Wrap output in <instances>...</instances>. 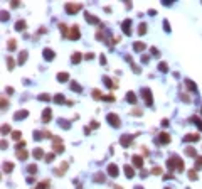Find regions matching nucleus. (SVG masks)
Returning a JSON list of instances; mask_svg holds the SVG:
<instances>
[{"instance_id":"obj_1","label":"nucleus","mask_w":202,"mask_h":189,"mask_svg":"<svg viewBox=\"0 0 202 189\" xmlns=\"http://www.w3.org/2000/svg\"><path fill=\"white\" fill-rule=\"evenodd\" d=\"M167 167L170 169V171L182 172V171H184V161H182L179 155H170L167 159Z\"/></svg>"},{"instance_id":"obj_2","label":"nucleus","mask_w":202,"mask_h":189,"mask_svg":"<svg viewBox=\"0 0 202 189\" xmlns=\"http://www.w3.org/2000/svg\"><path fill=\"white\" fill-rule=\"evenodd\" d=\"M52 150L56 154H62L64 152V144H62V140H61L59 137H54L52 139Z\"/></svg>"},{"instance_id":"obj_3","label":"nucleus","mask_w":202,"mask_h":189,"mask_svg":"<svg viewBox=\"0 0 202 189\" xmlns=\"http://www.w3.org/2000/svg\"><path fill=\"white\" fill-rule=\"evenodd\" d=\"M140 95L143 96V100H145V103H147L148 107L153 105V100H152V90H150V88H141Z\"/></svg>"},{"instance_id":"obj_4","label":"nucleus","mask_w":202,"mask_h":189,"mask_svg":"<svg viewBox=\"0 0 202 189\" xmlns=\"http://www.w3.org/2000/svg\"><path fill=\"white\" fill-rule=\"evenodd\" d=\"M79 36H81V32H79V27L78 26H73L67 31V39H71V41H78Z\"/></svg>"},{"instance_id":"obj_5","label":"nucleus","mask_w":202,"mask_h":189,"mask_svg":"<svg viewBox=\"0 0 202 189\" xmlns=\"http://www.w3.org/2000/svg\"><path fill=\"white\" fill-rule=\"evenodd\" d=\"M106 120L109 122V125H111V127H114V128H118L121 125L120 117H118V115H114V113H108L106 115Z\"/></svg>"},{"instance_id":"obj_6","label":"nucleus","mask_w":202,"mask_h":189,"mask_svg":"<svg viewBox=\"0 0 202 189\" xmlns=\"http://www.w3.org/2000/svg\"><path fill=\"white\" fill-rule=\"evenodd\" d=\"M64 10L73 15V14H76L78 10H81V4H66V5H64Z\"/></svg>"},{"instance_id":"obj_7","label":"nucleus","mask_w":202,"mask_h":189,"mask_svg":"<svg viewBox=\"0 0 202 189\" xmlns=\"http://www.w3.org/2000/svg\"><path fill=\"white\" fill-rule=\"evenodd\" d=\"M131 142H133V137H131V135H121L120 137V144L123 147H128Z\"/></svg>"},{"instance_id":"obj_8","label":"nucleus","mask_w":202,"mask_h":189,"mask_svg":"<svg viewBox=\"0 0 202 189\" xmlns=\"http://www.w3.org/2000/svg\"><path fill=\"white\" fill-rule=\"evenodd\" d=\"M130 27H131V20H130V19H128V20H123V24H121L123 34H128V36H130V34H131V29H130Z\"/></svg>"},{"instance_id":"obj_9","label":"nucleus","mask_w":202,"mask_h":189,"mask_svg":"<svg viewBox=\"0 0 202 189\" xmlns=\"http://www.w3.org/2000/svg\"><path fill=\"white\" fill-rule=\"evenodd\" d=\"M131 164L135 167H143V157L141 155H133L131 157Z\"/></svg>"},{"instance_id":"obj_10","label":"nucleus","mask_w":202,"mask_h":189,"mask_svg":"<svg viewBox=\"0 0 202 189\" xmlns=\"http://www.w3.org/2000/svg\"><path fill=\"white\" fill-rule=\"evenodd\" d=\"M84 19H86V22L88 24H100V19L98 17H94L93 14H84Z\"/></svg>"},{"instance_id":"obj_11","label":"nucleus","mask_w":202,"mask_h":189,"mask_svg":"<svg viewBox=\"0 0 202 189\" xmlns=\"http://www.w3.org/2000/svg\"><path fill=\"white\" fill-rule=\"evenodd\" d=\"M168 142H170V135L165 134V132H162V134L158 135V144L165 145V144H168Z\"/></svg>"},{"instance_id":"obj_12","label":"nucleus","mask_w":202,"mask_h":189,"mask_svg":"<svg viewBox=\"0 0 202 189\" xmlns=\"http://www.w3.org/2000/svg\"><path fill=\"white\" fill-rule=\"evenodd\" d=\"M199 139H201V137H199V134H187L184 139H182V140H184V142H197Z\"/></svg>"},{"instance_id":"obj_13","label":"nucleus","mask_w":202,"mask_h":189,"mask_svg":"<svg viewBox=\"0 0 202 189\" xmlns=\"http://www.w3.org/2000/svg\"><path fill=\"white\" fill-rule=\"evenodd\" d=\"M118 172H120V171H118V167H116V164H109V166H108V174L111 176V177H116Z\"/></svg>"},{"instance_id":"obj_14","label":"nucleus","mask_w":202,"mask_h":189,"mask_svg":"<svg viewBox=\"0 0 202 189\" xmlns=\"http://www.w3.org/2000/svg\"><path fill=\"white\" fill-rule=\"evenodd\" d=\"M66 171H67V162H62V166H61V167L54 169V174H56V176H62Z\"/></svg>"},{"instance_id":"obj_15","label":"nucleus","mask_w":202,"mask_h":189,"mask_svg":"<svg viewBox=\"0 0 202 189\" xmlns=\"http://www.w3.org/2000/svg\"><path fill=\"white\" fill-rule=\"evenodd\" d=\"M51 118H52V112H51L49 108H46V110L42 112V122H44V123H47Z\"/></svg>"},{"instance_id":"obj_16","label":"nucleus","mask_w":202,"mask_h":189,"mask_svg":"<svg viewBox=\"0 0 202 189\" xmlns=\"http://www.w3.org/2000/svg\"><path fill=\"white\" fill-rule=\"evenodd\" d=\"M17 152H15V155H17V159H20V161H25L27 159V150H24V148H15Z\"/></svg>"},{"instance_id":"obj_17","label":"nucleus","mask_w":202,"mask_h":189,"mask_svg":"<svg viewBox=\"0 0 202 189\" xmlns=\"http://www.w3.org/2000/svg\"><path fill=\"white\" fill-rule=\"evenodd\" d=\"M29 112L27 110H22V112H17V113H13V120H22V118H25Z\"/></svg>"},{"instance_id":"obj_18","label":"nucleus","mask_w":202,"mask_h":189,"mask_svg":"<svg viewBox=\"0 0 202 189\" xmlns=\"http://www.w3.org/2000/svg\"><path fill=\"white\" fill-rule=\"evenodd\" d=\"M44 59H47V61H52L54 59V51L52 49H44Z\"/></svg>"},{"instance_id":"obj_19","label":"nucleus","mask_w":202,"mask_h":189,"mask_svg":"<svg viewBox=\"0 0 202 189\" xmlns=\"http://www.w3.org/2000/svg\"><path fill=\"white\" fill-rule=\"evenodd\" d=\"M123 171H125V176H126L128 179H131V177H133L135 176V171H133V167H130V166H125V169H123Z\"/></svg>"},{"instance_id":"obj_20","label":"nucleus","mask_w":202,"mask_h":189,"mask_svg":"<svg viewBox=\"0 0 202 189\" xmlns=\"http://www.w3.org/2000/svg\"><path fill=\"white\" fill-rule=\"evenodd\" d=\"M15 31H19V32L25 31V20H17V24H15Z\"/></svg>"},{"instance_id":"obj_21","label":"nucleus","mask_w":202,"mask_h":189,"mask_svg":"<svg viewBox=\"0 0 202 189\" xmlns=\"http://www.w3.org/2000/svg\"><path fill=\"white\" fill-rule=\"evenodd\" d=\"M105 181H106V177H105L103 172H96L94 174V182H105Z\"/></svg>"},{"instance_id":"obj_22","label":"nucleus","mask_w":202,"mask_h":189,"mask_svg":"<svg viewBox=\"0 0 202 189\" xmlns=\"http://www.w3.org/2000/svg\"><path fill=\"white\" fill-rule=\"evenodd\" d=\"M103 81H105V85H106L108 88H116V86H118V85H116V83H113V80H109L108 76H105V78H103Z\"/></svg>"},{"instance_id":"obj_23","label":"nucleus","mask_w":202,"mask_h":189,"mask_svg":"<svg viewBox=\"0 0 202 189\" xmlns=\"http://www.w3.org/2000/svg\"><path fill=\"white\" fill-rule=\"evenodd\" d=\"M145 47H147V46H145L143 42H135V44H133V49L136 51V53H141V51H143Z\"/></svg>"},{"instance_id":"obj_24","label":"nucleus","mask_w":202,"mask_h":189,"mask_svg":"<svg viewBox=\"0 0 202 189\" xmlns=\"http://www.w3.org/2000/svg\"><path fill=\"white\" fill-rule=\"evenodd\" d=\"M184 83H185V86H187L189 90H190V91H197V86H195V85H194V81H190V80H185V81H184Z\"/></svg>"},{"instance_id":"obj_25","label":"nucleus","mask_w":202,"mask_h":189,"mask_svg":"<svg viewBox=\"0 0 202 189\" xmlns=\"http://www.w3.org/2000/svg\"><path fill=\"white\" fill-rule=\"evenodd\" d=\"M25 59H27V51H22V53L19 54V59H17V63H19V64H24V63H25Z\"/></svg>"},{"instance_id":"obj_26","label":"nucleus","mask_w":202,"mask_h":189,"mask_svg":"<svg viewBox=\"0 0 202 189\" xmlns=\"http://www.w3.org/2000/svg\"><path fill=\"white\" fill-rule=\"evenodd\" d=\"M185 155H189V157H197V155H195V148L190 147V145L185 147Z\"/></svg>"},{"instance_id":"obj_27","label":"nucleus","mask_w":202,"mask_h":189,"mask_svg":"<svg viewBox=\"0 0 202 189\" xmlns=\"http://www.w3.org/2000/svg\"><path fill=\"white\" fill-rule=\"evenodd\" d=\"M34 157H35V159H40V157H44V150H42L40 147L34 148Z\"/></svg>"},{"instance_id":"obj_28","label":"nucleus","mask_w":202,"mask_h":189,"mask_svg":"<svg viewBox=\"0 0 202 189\" xmlns=\"http://www.w3.org/2000/svg\"><path fill=\"white\" fill-rule=\"evenodd\" d=\"M126 101H130V103H136V96H135L133 91H128L126 93Z\"/></svg>"},{"instance_id":"obj_29","label":"nucleus","mask_w":202,"mask_h":189,"mask_svg":"<svg viewBox=\"0 0 202 189\" xmlns=\"http://www.w3.org/2000/svg\"><path fill=\"white\" fill-rule=\"evenodd\" d=\"M91 95H93L94 100H103V96H105V95H101L100 90H93V91H91Z\"/></svg>"},{"instance_id":"obj_30","label":"nucleus","mask_w":202,"mask_h":189,"mask_svg":"<svg viewBox=\"0 0 202 189\" xmlns=\"http://www.w3.org/2000/svg\"><path fill=\"white\" fill-rule=\"evenodd\" d=\"M57 123H59V127L66 128V130H67L69 127H71V125H69V122H67V120H64V118H59V120H57Z\"/></svg>"},{"instance_id":"obj_31","label":"nucleus","mask_w":202,"mask_h":189,"mask_svg":"<svg viewBox=\"0 0 202 189\" xmlns=\"http://www.w3.org/2000/svg\"><path fill=\"white\" fill-rule=\"evenodd\" d=\"M13 164L12 162H4V172H12Z\"/></svg>"},{"instance_id":"obj_32","label":"nucleus","mask_w":202,"mask_h":189,"mask_svg":"<svg viewBox=\"0 0 202 189\" xmlns=\"http://www.w3.org/2000/svg\"><path fill=\"white\" fill-rule=\"evenodd\" d=\"M145 32H147V24H145V22H141L140 26H138V34H140V36H143Z\"/></svg>"},{"instance_id":"obj_33","label":"nucleus","mask_w":202,"mask_h":189,"mask_svg":"<svg viewBox=\"0 0 202 189\" xmlns=\"http://www.w3.org/2000/svg\"><path fill=\"white\" fill-rule=\"evenodd\" d=\"M15 47H17L15 39H10V41H8V44H7V49H8V51H15Z\"/></svg>"},{"instance_id":"obj_34","label":"nucleus","mask_w":202,"mask_h":189,"mask_svg":"<svg viewBox=\"0 0 202 189\" xmlns=\"http://www.w3.org/2000/svg\"><path fill=\"white\" fill-rule=\"evenodd\" d=\"M71 61H73L74 64H78V63L81 61V54L79 53H74L73 56H71Z\"/></svg>"},{"instance_id":"obj_35","label":"nucleus","mask_w":202,"mask_h":189,"mask_svg":"<svg viewBox=\"0 0 202 189\" xmlns=\"http://www.w3.org/2000/svg\"><path fill=\"white\" fill-rule=\"evenodd\" d=\"M189 179H190V181H197V171H195V169L189 171Z\"/></svg>"},{"instance_id":"obj_36","label":"nucleus","mask_w":202,"mask_h":189,"mask_svg":"<svg viewBox=\"0 0 202 189\" xmlns=\"http://www.w3.org/2000/svg\"><path fill=\"white\" fill-rule=\"evenodd\" d=\"M190 122H194V125H197V127L202 130V120H201V118H197V117H192V118H190Z\"/></svg>"},{"instance_id":"obj_37","label":"nucleus","mask_w":202,"mask_h":189,"mask_svg":"<svg viewBox=\"0 0 202 189\" xmlns=\"http://www.w3.org/2000/svg\"><path fill=\"white\" fill-rule=\"evenodd\" d=\"M47 188H49V181H42L35 186V189H47Z\"/></svg>"},{"instance_id":"obj_38","label":"nucleus","mask_w":202,"mask_h":189,"mask_svg":"<svg viewBox=\"0 0 202 189\" xmlns=\"http://www.w3.org/2000/svg\"><path fill=\"white\" fill-rule=\"evenodd\" d=\"M54 101H56V103H64V95H61V93H57L56 95V96H54Z\"/></svg>"},{"instance_id":"obj_39","label":"nucleus","mask_w":202,"mask_h":189,"mask_svg":"<svg viewBox=\"0 0 202 189\" xmlns=\"http://www.w3.org/2000/svg\"><path fill=\"white\" fill-rule=\"evenodd\" d=\"M194 169L197 171V169H202V157H195V166Z\"/></svg>"},{"instance_id":"obj_40","label":"nucleus","mask_w":202,"mask_h":189,"mask_svg":"<svg viewBox=\"0 0 202 189\" xmlns=\"http://www.w3.org/2000/svg\"><path fill=\"white\" fill-rule=\"evenodd\" d=\"M7 66H8V69H10V71H12L13 66H15V63H13V59L10 58V56H7Z\"/></svg>"},{"instance_id":"obj_41","label":"nucleus","mask_w":202,"mask_h":189,"mask_svg":"<svg viewBox=\"0 0 202 189\" xmlns=\"http://www.w3.org/2000/svg\"><path fill=\"white\" fill-rule=\"evenodd\" d=\"M57 80H59V81H67V80H69V74H67V73H59V74H57Z\"/></svg>"},{"instance_id":"obj_42","label":"nucleus","mask_w":202,"mask_h":189,"mask_svg":"<svg viewBox=\"0 0 202 189\" xmlns=\"http://www.w3.org/2000/svg\"><path fill=\"white\" fill-rule=\"evenodd\" d=\"M158 69H160L162 73H167L168 71V64L167 63H160V64H158Z\"/></svg>"},{"instance_id":"obj_43","label":"nucleus","mask_w":202,"mask_h":189,"mask_svg":"<svg viewBox=\"0 0 202 189\" xmlns=\"http://www.w3.org/2000/svg\"><path fill=\"white\" fill-rule=\"evenodd\" d=\"M71 90H73V91H78V93H81V91H83V88H81L78 83H71Z\"/></svg>"},{"instance_id":"obj_44","label":"nucleus","mask_w":202,"mask_h":189,"mask_svg":"<svg viewBox=\"0 0 202 189\" xmlns=\"http://www.w3.org/2000/svg\"><path fill=\"white\" fill-rule=\"evenodd\" d=\"M12 137L15 139V140H20V137H22V134H20L19 130H13L12 132Z\"/></svg>"},{"instance_id":"obj_45","label":"nucleus","mask_w":202,"mask_h":189,"mask_svg":"<svg viewBox=\"0 0 202 189\" xmlns=\"http://www.w3.org/2000/svg\"><path fill=\"white\" fill-rule=\"evenodd\" d=\"M39 100L40 101H49V100H51V96L46 95V93H42V95H39Z\"/></svg>"},{"instance_id":"obj_46","label":"nucleus","mask_w":202,"mask_h":189,"mask_svg":"<svg viewBox=\"0 0 202 189\" xmlns=\"http://www.w3.org/2000/svg\"><path fill=\"white\" fill-rule=\"evenodd\" d=\"M42 135H44V132H37V130H35V132H34V139H35V140H40Z\"/></svg>"},{"instance_id":"obj_47","label":"nucleus","mask_w":202,"mask_h":189,"mask_svg":"<svg viewBox=\"0 0 202 189\" xmlns=\"http://www.w3.org/2000/svg\"><path fill=\"white\" fill-rule=\"evenodd\" d=\"M8 132H10V127H8V125H4V127H2V135L8 134Z\"/></svg>"},{"instance_id":"obj_48","label":"nucleus","mask_w":202,"mask_h":189,"mask_svg":"<svg viewBox=\"0 0 202 189\" xmlns=\"http://www.w3.org/2000/svg\"><path fill=\"white\" fill-rule=\"evenodd\" d=\"M163 27H165V32H170V24H168V20H163Z\"/></svg>"},{"instance_id":"obj_49","label":"nucleus","mask_w":202,"mask_h":189,"mask_svg":"<svg viewBox=\"0 0 202 189\" xmlns=\"http://www.w3.org/2000/svg\"><path fill=\"white\" fill-rule=\"evenodd\" d=\"M103 100H105V101H113L114 96H111V95H106V96H103Z\"/></svg>"},{"instance_id":"obj_50","label":"nucleus","mask_w":202,"mask_h":189,"mask_svg":"<svg viewBox=\"0 0 202 189\" xmlns=\"http://www.w3.org/2000/svg\"><path fill=\"white\" fill-rule=\"evenodd\" d=\"M152 172L158 176V174H162V169H160V167H153V169H152Z\"/></svg>"},{"instance_id":"obj_51","label":"nucleus","mask_w":202,"mask_h":189,"mask_svg":"<svg viewBox=\"0 0 202 189\" xmlns=\"http://www.w3.org/2000/svg\"><path fill=\"white\" fill-rule=\"evenodd\" d=\"M44 159H46L47 162H51V161H54V154H47L46 157H44Z\"/></svg>"},{"instance_id":"obj_52","label":"nucleus","mask_w":202,"mask_h":189,"mask_svg":"<svg viewBox=\"0 0 202 189\" xmlns=\"http://www.w3.org/2000/svg\"><path fill=\"white\" fill-rule=\"evenodd\" d=\"M2 20H8V12H5V10L2 12Z\"/></svg>"},{"instance_id":"obj_53","label":"nucleus","mask_w":202,"mask_h":189,"mask_svg":"<svg viewBox=\"0 0 202 189\" xmlns=\"http://www.w3.org/2000/svg\"><path fill=\"white\" fill-rule=\"evenodd\" d=\"M150 51H152V54H153L155 58H157V56H158V54H160V53H158V49H155V47H152V49H150Z\"/></svg>"},{"instance_id":"obj_54","label":"nucleus","mask_w":202,"mask_h":189,"mask_svg":"<svg viewBox=\"0 0 202 189\" xmlns=\"http://www.w3.org/2000/svg\"><path fill=\"white\" fill-rule=\"evenodd\" d=\"M131 115H141V112L138 108H133V110H131Z\"/></svg>"},{"instance_id":"obj_55","label":"nucleus","mask_w":202,"mask_h":189,"mask_svg":"<svg viewBox=\"0 0 202 189\" xmlns=\"http://www.w3.org/2000/svg\"><path fill=\"white\" fill-rule=\"evenodd\" d=\"M35 171H37L35 166H29V172H35Z\"/></svg>"},{"instance_id":"obj_56","label":"nucleus","mask_w":202,"mask_h":189,"mask_svg":"<svg viewBox=\"0 0 202 189\" xmlns=\"http://www.w3.org/2000/svg\"><path fill=\"white\" fill-rule=\"evenodd\" d=\"M100 63H101V64H106V58H105V56H101V58H100Z\"/></svg>"},{"instance_id":"obj_57","label":"nucleus","mask_w":202,"mask_h":189,"mask_svg":"<svg viewBox=\"0 0 202 189\" xmlns=\"http://www.w3.org/2000/svg\"><path fill=\"white\" fill-rule=\"evenodd\" d=\"M93 58H94V54H93V53H88V54H86V59H93Z\"/></svg>"},{"instance_id":"obj_58","label":"nucleus","mask_w":202,"mask_h":189,"mask_svg":"<svg viewBox=\"0 0 202 189\" xmlns=\"http://www.w3.org/2000/svg\"><path fill=\"white\" fill-rule=\"evenodd\" d=\"M91 127H93V128H96V127H98V122H96V120H93V122H91Z\"/></svg>"},{"instance_id":"obj_59","label":"nucleus","mask_w":202,"mask_h":189,"mask_svg":"<svg viewBox=\"0 0 202 189\" xmlns=\"http://www.w3.org/2000/svg\"><path fill=\"white\" fill-rule=\"evenodd\" d=\"M162 4H163V5H172V4H174V2H168V0H163V2H162Z\"/></svg>"},{"instance_id":"obj_60","label":"nucleus","mask_w":202,"mask_h":189,"mask_svg":"<svg viewBox=\"0 0 202 189\" xmlns=\"http://www.w3.org/2000/svg\"><path fill=\"white\" fill-rule=\"evenodd\" d=\"M148 59H150L148 56H143V58H141V61H143V63H148Z\"/></svg>"},{"instance_id":"obj_61","label":"nucleus","mask_w":202,"mask_h":189,"mask_svg":"<svg viewBox=\"0 0 202 189\" xmlns=\"http://www.w3.org/2000/svg\"><path fill=\"white\" fill-rule=\"evenodd\" d=\"M113 189H123V188H121V186H114Z\"/></svg>"},{"instance_id":"obj_62","label":"nucleus","mask_w":202,"mask_h":189,"mask_svg":"<svg viewBox=\"0 0 202 189\" xmlns=\"http://www.w3.org/2000/svg\"><path fill=\"white\" fill-rule=\"evenodd\" d=\"M135 189H143V188H141V186H135Z\"/></svg>"},{"instance_id":"obj_63","label":"nucleus","mask_w":202,"mask_h":189,"mask_svg":"<svg viewBox=\"0 0 202 189\" xmlns=\"http://www.w3.org/2000/svg\"><path fill=\"white\" fill-rule=\"evenodd\" d=\"M187 189H189V188H187Z\"/></svg>"},{"instance_id":"obj_64","label":"nucleus","mask_w":202,"mask_h":189,"mask_svg":"<svg viewBox=\"0 0 202 189\" xmlns=\"http://www.w3.org/2000/svg\"><path fill=\"white\" fill-rule=\"evenodd\" d=\"M167 189H168V188H167Z\"/></svg>"}]
</instances>
